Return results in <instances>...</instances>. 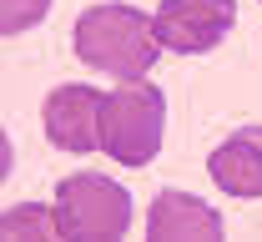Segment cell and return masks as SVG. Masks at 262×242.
I'll use <instances>...</instances> for the list:
<instances>
[{
  "mask_svg": "<svg viewBox=\"0 0 262 242\" xmlns=\"http://www.w3.org/2000/svg\"><path fill=\"white\" fill-rule=\"evenodd\" d=\"M71 40H76V56L91 71L116 76V81L146 76L157 51H162L157 15H141L136 5H91V10H81Z\"/></svg>",
  "mask_w": 262,
  "mask_h": 242,
  "instance_id": "6da1fadb",
  "label": "cell"
},
{
  "mask_svg": "<svg viewBox=\"0 0 262 242\" xmlns=\"http://www.w3.org/2000/svg\"><path fill=\"white\" fill-rule=\"evenodd\" d=\"M162 137H166V96L141 76L116 81L101 101V151L121 167H146L162 151Z\"/></svg>",
  "mask_w": 262,
  "mask_h": 242,
  "instance_id": "7a4b0ae2",
  "label": "cell"
},
{
  "mask_svg": "<svg viewBox=\"0 0 262 242\" xmlns=\"http://www.w3.org/2000/svg\"><path fill=\"white\" fill-rule=\"evenodd\" d=\"M56 217L61 237H126L131 232V197L101 172H76L56 187Z\"/></svg>",
  "mask_w": 262,
  "mask_h": 242,
  "instance_id": "3957f363",
  "label": "cell"
},
{
  "mask_svg": "<svg viewBox=\"0 0 262 242\" xmlns=\"http://www.w3.org/2000/svg\"><path fill=\"white\" fill-rule=\"evenodd\" d=\"M232 20H237V0H162L157 35L177 56H202V51L222 46Z\"/></svg>",
  "mask_w": 262,
  "mask_h": 242,
  "instance_id": "277c9868",
  "label": "cell"
},
{
  "mask_svg": "<svg viewBox=\"0 0 262 242\" xmlns=\"http://www.w3.org/2000/svg\"><path fill=\"white\" fill-rule=\"evenodd\" d=\"M101 101H106V91H91V86H56V91L46 96V106H40L51 146L76 151V157L101 151Z\"/></svg>",
  "mask_w": 262,
  "mask_h": 242,
  "instance_id": "5b68a950",
  "label": "cell"
},
{
  "mask_svg": "<svg viewBox=\"0 0 262 242\" xmlns=\"http://www.w3.org/2000/svg\"><path fill=\"white\" fill-rule=\"evenodd\" d=\"M146 237L157 242H217L222 237V217L207 207L202 197H192V192H157V202H151V212H146Z\"/></svg>",
  "mask_w": 262,
  "mask_h": 242,
  "instance_id": "8992f818",
  "label": "cell"
},
{
  "mask_svg": "<svg viewBox=\"0 0 262 242\" xmlns=\"http://www.w3.org/2000/svg\"><path fill=\"white\" fill-rule=\"evenodd\" d=\"M207 172H212V182H217L227 197H242V202L262 197V126L232 131V137L207 157Z\"/></svg>",
  "mask_w": 262,
  "mask_h": 242,
  "instance_id": "52a82bcc",
  "label": "cell"
},
{
  "mask_svg": "<svg viewBox=\"0 0 262 242\" xmlns=\"http://www.w3.org/2000/svg\"><path fill=\"white\" fill-rule=\"evenodd\" d=\"M5 237H61V217L56 207H15L0 217Z\"/></svg>",
  "mask_w": 262,
  "mask_h": 242,
  "instance_id": "ba28073f",
  "label": "cell"
},
{
  "mask_svg": "<svg viewBox=\"0 0 262 242\" xmlns=\"http://www.w3.org/2000/svg\"><path fill=\"white\" fill-rule=\"evenodd\" d=\"M51 10V0H0V35H26Z\"/></svg>",
  "mask_w": 262,
  "mask_h": 242,
  "instance_id": "9c48e42d",
  "label": "cell"
}]
</instances>
